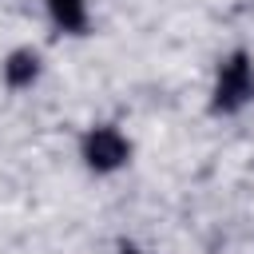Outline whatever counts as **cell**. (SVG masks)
Masks as SVG:
<instances>
[{
    "instance_id": "3957f363",
    "label": "cell",
    "mask_w": 254,
    "mask_h": 254,
    "mask_svg": "<svg viewBox=\"0 0 254 254\" xmlns=\"http://www.w3.org/2000/svg\"><path fill=\"white\" fill-rule=\"evenodd\" d=\"M56 24L64 28H83V0H48Z\"/></svg>"
},
{
    "instance_id": "6da1fadb",
    "label": "cell",
    "mask_w": 254,
    "mask_h": 254,
    "mask_svg": "<svg viewBox=\"0 0 254 254\" xmlns=\"http://www.w3.org/2000/svg\"><path fill=\"white\" fill-rule=\"evenodd\" d=\"M123 159H127V143H123V135H119V131L99 127V131L87 139V163H91V167L111 171V167H119Z\"/></svg>"
},
{
    "instance_id": "277c9868",
    "label": "cell",
    "mask_w": 254,
    "mask_h": 254,
    "mask_svg": "<svg viewBox=\"0 0 254 254\" xmlns=\"http://www.w3.org/2000/svg\"><path fill=\"white\" fill-rule=\"evenodd\" d=\"M32 71H36V60H28V56H16V60H12V67H8V75H12L16 83H20V79H28Z\"/></svg>"
},
{
    "instance_id": "7a4b0ae2",
    "label": "cell",
    "mask_w": 254,
    "mask_h": 254,
    "mask_svg": "<svg viewBox=\"0 0 254 254\" xmlns=\"http://www.w3.org/2000/svg\"><path fill=\"white\" fill-rule=\"evenodd\" d=\"M246 87H250V79H246V64H242V60H230L226 71H222V83H218V99L230 107V103H238V99L246 95Z\"/></svg>"
}]
</instances>
